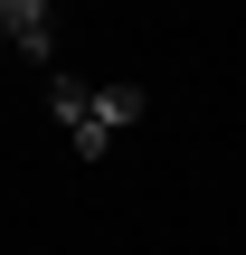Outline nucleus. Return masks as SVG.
<instances>
[{
  "label": "nucleus",
  "instance_id": "2",
  "mask_svg": "<svg viewBox=\"0 0 246 255\" xmlns=\"http://www.w3.org/2000/svg\"><path fill=\"white\" fill-rule=\"evenodd\" d=\"M0 47L9 57H47L57 47V9L47 0H0Z\"/></svg>",
  "mask_w": 246,
  "mask_h": 255
},
{
  "label": "nucleus",
  "instance_id": "1",
  "mask_svg": "<svg viewBox=\"0 0 246 255\" xmlns=\"http://www.w3.org/2000/svg\"><path fill=\"white\" fill-rule=\"evenodd\" d=\"M47 114H57V132H66L76 161H104V151L142 123V85H85V76H57V85H47Z\"/></svg>",
  "mask_w": 246,
  "mask_h": 255
}]
</instances>
